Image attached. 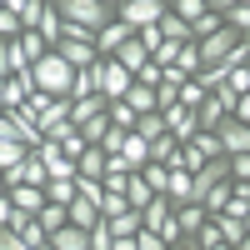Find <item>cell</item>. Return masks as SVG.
Here are the masks:
<instances>
[{
    "mask_svg": "<svg viewBox=\"0 0 250 250\" xmlns=\"http://www.w3.org/2000/svg\"><path fill=\"white\" fill-rule=\"evenodd\" d=\"M105 120L115 125V130H135V120H140V115L125 105V100H110V105H105Z\"/></svg>",
    "mask_w": 250,
    "mask_h": 250,
    "instance_id": "26",
    "label": "cell"
},
{
    "mask_svg": "<svg viewBox=\"0 0 250 250\" xmlns=\"http://www.w3.org/2000/svg\"><path fill=\"white\" fill-rule=\"evenodd\" d=\"M85 150H90V145H85V135H80V130H70L65 140H60V155H65V160H80Z\"/></svg>",
    "mask_w": 250,
    "mask_h": 250,
    "instance_id": "38",
    "label": "cell"
},
{
    "mask_svg": "<svg viewBox=\"0 0 250 250\" xmlns=\"http://www.w3.org/2000/svg\"><path fill=\"white\" fill-rule=\"evenodd\" d=\"M240 225H245V235H250V215H245V220H240Z\"/></svg>",
    "mask_w": 250,
    "mask_h": 250,
    "instance_id": "51",
    "label": "cell"
},
{
    "mask_svg": "<svg viewBox=\"0 0 250 250\" xmlns=\"http://www.w3.org/2000/svg\"><path fill=\"white\" fill-rule=\"evenodd\" d=\"M130 135H140L145 145H150L155 135H170V130H165V120H160V110H150V115H140V120H135V130H130Z\"/></svg>",
    "mask_w": 250,
    "mask_h": 250,
    "instance_id": "25",
    "label": "cell"
},
{
    "mask_svg": "<svg viewBox=\"0 0 250 250\" xmlns=\"http://www.w3.org/2000/svg\"><path fill=\"white\" fill-rule=\"evenodd\" d=\"M110 60H120V65H125V70L135 75V70H140L145 60H150V55H145V45H140V40H130V45H120V50H115Z\"/></svg>",
    "mask_w": 250,
    "mask_h": 250,
    "instance_id": "24",
    "label": "cell"
},
{
    "mask_svg": "<svg viewBox=\"0 0 250 250\" xmlns=\"http://www.w3.org/2000/svg\"><path fill=\"white\" fill-rule=\"evenodd\" d=\"M150 200H155V190H150V185H145V175L135 170L130 180H125V205H130V210H145Z\"/></svg>",
    "mask_w": 250,
    "mask_h": 250,
    "instance_id": "16",
    "label": "cell"
},
{
    "mask_svg": "<svg viewBox=\"0 0 250 250\" xmlns=\"http://www.w3.org/2000/svg\"><path fill=\"white\" fill-rule=\"evenodd\" d=\"M165 195H170V205H190V170H170Z\"/></svg>",
    "mask_w": 250,
    "mask_h": 250,
    "instance_id": "23",
    "label": "cell"
},
{
    "mask_svg": "<svg viewBox=\"0 0 250 250\" xmlns=\"http://www.w3.org/2000/svg\"><path fill=\"white\" fill-rule=\"evenodd\" d=\"M135 40H140V45H145V55H155V45H160L165 35H160L155 25H145V30H135Z\"/></svg>",
    "mask_w": 250,
    "mask_h": 250,
    "instance_id": "41",
    "label": "cell"
},
{
    "mask_svg": "<svg viewBox=\"0 0 250 250\" xmlns=\"http://www.w3.org/2000/svg\"><path fill=\"white\" fill-rule=\"evenodd\" d=\"M50 250H90V230H80V225H60L50 235Z\"/></svg>",
    "mask_w": 250,
    "mask_h": 250,
    "instance_id": "11",
    "label": "cell"
},
{
    "mask_svg": "<svg viewBox=\"0 0 250 250\" xmlns=\"http://www.w3.org/2000/svg\"><path fill=\"white\" fill-rule=\"evenodd\" d=\"M240 40H245V35H235L230 25H220L215 35H205V40H195V50H200V70H205V65H220V60L230 55V50L240 45Z\"/></svg>",
    "mask_w": 250,
    "mask_h": 250,
    "instance_id": "3",
    "label": "cell"
},
{
    "mask_svg": "<svg viewBox=\"0 0 250 250\" xmlns=\"http://www.w3.org/2000/svg\"><path fill=\"white\" fill-rule=\"evenodd\" d=\"M110 230H115V235H140L145 220H140V210H120V215L110 220Z\"/></svg>",
    "mask_w": 250,
    "mask_h": 250,
    "instance_id": "30",
    "label": "cell"
},
{
    "mask_svg": "<svg viewBox=\"0 0 250 250\" xmlns=\"http://www.w3.org/2000/svg\"><path fill=\"white\" fill-rule=\"evenodd\" d=\"M10 75V40H0V80Z\"/></svg>",
    "mask_w": 250,
    "mask_h": 250,
    "instance_id": "47",
    "label": "cell"
},
{
    "mask_svg": "<svg viewBox=\"0 0 250 250\" xmlns=\"http://www.w3.org/2000/svg\"><path fill=\"white\" fill-rule=\"evenodd\" d=\"M120 160L130 165V170H140V165H150V145H145L140 135H125V145H120Z\"/></svg>",
    "mask_w": 250,
    "mask_h": 250,
    "instance_id": "18",
    "label": "cell"
},
{
    "mask_svg": "<svg viewBox=\"0 0 250 250\" xmlns=\"http://www.w3.org/2000/svg\"><path fill=\"white\" fill-rule=\"evenodd\" d=\"M105 130H110V120H105V115H95V120H85V125H80L85 145H100V140H105Z\"/></svg>",
    "mask_w": 250,
    "mask_h": 250,
    "instance_id": "37",
    "label": "cell"
},
{
    "mask_svg": "<svg viewBox=\"0 0 250 250\" xmlns=\"http://www.w3.org/2000/svg\"><path fill=\"white\" fill-rule=\"evenodd\" d=\"M55 10H60V20H75V25H85L90 35L115 20V10H105L100 0H55Z\"/></svg>",
    "mask_w": 250,
    "mask_h": 250,
    "instance_id": "2",
    "label": "cell"
},
{
    "mask_svg": "<svg viewBox=\"0 0 250 250\" xmlns=\"http://www.w3.org/2000/svg\"><path fill=\"white\" fill-rule=\"evenodd\" d=\"M55 55L65 60L70 70H85V65H95V60H100V50H95V45H80V40H60Z\"/></svg>",
    "mask_w": 250,
    "mask_h": 250,
    "instance_id": "8",
    "label": "cell"
},
{
    "mask_svg": "<svg viewBox=\"0 0 250 250\" xmlns=\"http://www.w3.org/2000/svg\"><path fill=\"white\" fill-rule=\"evenodd\" d=\"M30 75H35V90H45V95H65V100H70V80H75V70H70L55 50L40 55L35 65H30Z\"/></svg>",
    "mask_w": 250,
    "mask_h": 250,
    "instance_id": "1",
    "label": "cell"
},
{
    "mask_svg": "<svg viewBox=\"0 0 250 250\" xmlns=\"http://www.w3.org/2000/svg\"><path fill=\"white\" fill-rule=\"evenodd\" d=\"M110 245H115L110 220H95V225H90V250H110Z\"/></svg>",
    "mask_w": 250,
    "mask_h": 250,
    "instance_id": "35",
    "label": "cell"
},
{
    "mask_svg": "<svg viewBox=\"0 0 250 250\" xmlns=\"http://www.w3.org/2000/svg\"><path fill=\"white\" fill-rule=\"evenodd\" d=\"M175 70H180V75H195V70H200V50H195V40L175 50Z\"/></svg>",
    "mask_w": 250,
    "mask_h": 250,
    "instance_id": "33",
    "label": "cell"
},
{
    "mask_svg": "<svg viewBox=\"0 0 250 250\" xmlns=\"http://www.w3.org/2000/svg\"><path fill=\"white\" fill-rule=\"evenodd\" d=\"M205 10H210V5H205V0H170V15H180L185 25H195V20H200Z\"/></svg>",
    "mask_w": 250,
    "mask_h": 250,
    "instance_id": "29",
    "label": "cell"
},
{
    "mask_svg": "<svg viewBox=\"0 0 250 250\" xmlns=\"http://www.w3.org/2000/svg\"><path fill=\"white\" fill-rule=\"evenodd\" d=\"M50 100H55V95H45V90H35V95L25 100V110H30V115H40V110H45V105H50Z\"/></svg>",
    "mask_w": 250,
    "mask_h": 250,
    "instance_id": "45",
    "label": "cell"
},
{
    "mask_svg": "<svg viewBox=\"0 0 250 250\" xmlns=\"http://www.w3.org/2000/svg\"><path fill=\"white\" fill-rule=\"evenodd\" d=\"M15 35H20V15L0 5V40H15Z\"/></svg>",
    "mask_w": 250,
    "mask_h": 250,
    "instance_id": "40",
    "label": "cell"
},
{
    "mask_svg": "<svg viewBox=\"0 0 250 250\" xmlns=\"http://www.w3.org/2000/svg\"><path fill=\"white\" fill-rule=\"evenodd\" d=\"M235 5H250V0H235Z\"/></svg>",
    "mask_w": 250,
    "mask_h": 250,
    "instance_id": "54",
    "label": "cell"
},
{
    "mask_svg": "<svg viewBox=\"0 0 250 250\" xmlns=\"http://www.w3.org/2000/svg\"><path fill=\"white\" fill-rule=\"evenodd\" d=\"M210 250H230V245H210Z\"/></svg>",
    "mask_w": 250,
    "mask_h": 250,
    "instance_id": "52",
    "label": "cell"
},
{
    "mask_svg": "<svg viewBox=\"0 0 250 250\" xmlns=\"http://www.w3.org/2000/svg\"><path fill=\"white\" fill-rule=\"evenodd\" d=\"M235 250H250V235H245V240H240V245H235Z\"/></svg>",
    "mask_w": 250,
    "mask_h": 250,
    "instance_id": "50",
    "label": "cell"
},
{
    "mask_svg": "<svg viewBox=\"0 0 250 250\" xmlns=\"http://www.w3.org/2000/svg\"><path fill=\"white\" fill-rule=\"evenodd\" d=\"M80 95H100V60H95V65H85V70H75L70 100H80Z\"/></svg>",
    "mask_w": 250,
    "mask_h": 250,
    "instance_id": "15",
    "label": "cell"
},
{
    "mask_svg": "<svg viewBox=\"0 0 250 250\" xmlns=\"http://www.w3.org/2000/svg\"><path fill=\"white\" fill-rule=\"evenodd\" d=\"M65 215H70V225H80V230H90V225L100 220V205H95V200H85V195H75V200L65 205Z\"/></svg>",
    "mask_w": 250,
    "mask_h": 250,
    "instance_id": "14",
    "label": "cell"
},
{
    "mask_svg": "<svg viewBox=\"0 0 250 250\" xmlns=\"http://www.w3.org/2000/svg\"><path fill=\"white\" fill-rule=\"evenodd\" d=\"M25 155H30L25 145H15V140H0V170H10V165H20Z\"/></svg>",
    "mask_w": 250,
    "mask_h": 250,
    "instance_id": "36",
    "label": "cell"
},
{
    "mask_svg": "<svg viewBox=\"0 0 250 250\" xmlns=\"http://www.w3.org/2000/svg\"><path fill=\"white\" fill-rule=\"evenodd\" d=\"M25 5H30V0H5V10H15V15L25 10Z\"/></svg>",
    "mask_w": 250,
    "mask_h": 250,
    "instance_id": "48",
    "label": "cell"
},
{
    "mask_svg": "<svg viewBox=\"0 0 250 250\" xmlns=\"http://www.w3.org/2000/svg\"><path fill=\"white\" fill-rule=\"evenodd\" d=\"M115 15H120L130 30H145V25H155V20L165 15V5H160V0H125Z\"/></svg>",
    "mask_w": 250,
    "mask_h": 250,
    "instance_id": "5",
    "label": "cell"
},
{
    "mask_svg": "<svg viewBox=\"0 0 250 250\" xmlns=\"http://www.w3.org/2000/svg\"><path fill=\"white\" fill-rule=\"evenodd\" d=\"M10 205H15V210H25V215H40L45 190H40V185H15V190H10Z\"/></svg>",
    "mask_w": 250,
    "mask_h": 250,
    "instance_id": "13",
    "label": "cell"
},
{
    "mask_svg": "<svg viewBox=\"0 0 250 250\" xmlns=\"http://www.w3.org/2000/svg\"><path fill=\"white\" fill-rule=\"evenodd\" d=\"M130 85H135V75L125 70L120 60H105V55H100V95H105V100H125Z\"/></svg>",
    "mask_w": 250,
    "mask_h": 250,
    "instance_id": "4",
    "label": "cell"
},
{
    "mask_svg": "<svg viewBox=\"0 0 250 250\" xmlns=\"http://www.w3.org/2000/svg\"><path fill=\"white\" fill-rule=\"evenodd\" d=\"M175 220H180V235L190 240L200 225H205V210H200V205H175Z\"/></svg>",
    "mask_w": 250,
    "mask_h": 250,
    "instance_id": "22",
    "label": "cell"
},
{
    "mask_svg": "<svg viewBox=\"0 0 250 250\" xmlns=\"http://www.w3.org/2000/svg\"><path fill=\"white\" fill-rule=\"evenodd\" d=\"M155 30H160L165 40H175V45H190V40H195V30H190V25H185V20H180V15H170V10H165V15L155 20Z\"/></svg>",
    "mask_w": 250,
    "mask_h": 250,
    "instance_id": "12",
    "label": "cell"
},
{
    "mask_svg": "<svg viewBox=\"0 0 250 250\" xmlns=\"http://www.w3.org/2000/svg\"><path fill=\"white\" fill-rule=\"evenodd\" d=\"M65 120H70V100H65V95H55L50 105H45V110L35 115V125H40V135H50L55 125H65Z\"/></svg>",
    "mask_w": 250,
    "mask_h": 250,
    "instance_id": "10",
    "label": "cell"
},
{
    "mask_svg": "<svg viewBox=\"0 0 250 250\" xmlns=\"http://www.w3.org/2000/svg\"><path fill=\"white\" fill-rule=\"evenodd\" d=\"M200 100H205V90L195 85V80H185V85H180V105L185 110H200Z\"/></svg>",
    "mask_w": 250,
    "mask_h": 250,
    "instance_id": "39",
    "label": "cell"
},
{
    "mask_svg": "<svg viewBox=\"0 0 250 250\" xmlns=\"http://www.w3.org/2000/svg\"><path fill=\"white\" fill-rule=\"evenodd\" d=\"M230 120H240V125H250V90L235 100V110H230Z\"/></svg>",
    "mask_w": 250,
    "mask_h": 250,
    "instance_id": "44",
    "label": "cell"
},
{
    "mask_svg": "<svg viewBox=\"0 0 250 250\" xmlns=\"http://www.w3.org/2000/svg\"><path fill=\"white\" fill-rule=\"evenodd\" d=\"M105 105H110L105 95H80V100H70V125L80 130V125H85V120H95V115H105Z\"/></svg>",
    "mask_w": 250,
    "mask_h": 250,
    "instance_id": "9",
    "label": "cell"
},
{
    "mask_svg": "<svg viewBox=\"0 0 250 250\" xmlns=\"http://www.w3.org/2000/svg\"><path fill=\"white\" fill-rule=\"evenodd\" d=\"M225 205H230V180H220V185H215V190H210V195H205V200H200V210H205V215H220V210H225Z\"/></svg>",
    "mask_w": 250,
    "mask_h": 250,
    "instance_id": "28",
    "label": "cell"
},
{
    "mask_svg": "<svg viewBox=\"0 0 250 250\" xmlns=\"http://www.w3.org/2000/svg\"><path fill=\"white\" fill-rule=\"evenodd\" d=\"M140 175H145V185H150L155 195H165V185H170V170H165V165L150 160V165H140Z\"/></svg>",
    "mask_w": 250,
    "mask_h": 250,
    "instance_id": "32",
    "label": "cell"
},
{
    "mask_svg": "<svg viewBox=\"0 0 250 250\" xmlns=\"http://www.w3.org/2000/svg\"><path fill=\"white\" fill-rule=\"evenodd\" d=\"M135 250H165V240H160L155 230H140V235H135Z\"/></svg>",
    "mask_w": 250,
    "mask_h": 250,
    "instance_id": "42",
    "label": "cell"
},
{
    "mask_svg": "<svg viewBox=\"0 0 250 250\" xmlns=\"http://www.w3.org/2000/svg\"><path fill=\"white\" fill-rule=\"evenodd\" d=\"M100 5H105V10H120V5H125V0H100Z\"/></svg>",
    "mask_w": 250,
    "mask_h": 250,
    "instance_id": "49",
    "label": "cell"
},
{
    "mask_svg": "<svg viewBox=\"0 0 250 250\" xmlns=\"http://www.w3.org/2000/svg\"><path fill=\"white\" fill-rule=\"evenodd\" d=\"M220 25H225V15H220V10H205V15L195 20V25H190V30H195V40H205V35H215Z\"/></svg>",
    "mask_w": 250,
    "mask_h": 250,
    "instance_id": "34",
    "label": "cell"
},
{
    "mask_svg": "<svg viewBox=\"0 0 250 250\" xmlns=\"http://www.w3.org/2000/svg\"><path fill=\"white\" fill-rule=\"evenodd\" d=\"M35 220H40V230H45V235H55L60 225H70V215H65V205H50V200L40 205V215H35Z\"/></svg>",
    "mask_w": 250,
    "mask_h": 250,
    "instance_id": "21",
    "label": "cell"
},
{
    "mask_svg": "<svg viewBox=\"0 0 250 250\" xmlns=\"http://www.w3.org/2000/svg\"><path fill=\"white\" fill-rule=\"evenodd\" d=\"M210 225H215V230H220V240L230 245V250H235V245L245 240V225H240L235 215H225V210H220V215H210Z\"/></svg>",
    "mask_w": 250,
    "mask_h": 250,
    "instance_id": "19",
    "label": "cell"
},
{
    "mask_svg": "<svg viewBox=\"0 0 250 250\" xmlns=\"http://www.w3.org/2000/svg\"><path fill=\"white\" fill-rule=\"evenodd\" d=\"M0 250H30V245H25V240H20L15 230H0Z\"/></svg>",
    "mask_w": 250,
    "mask_h": 250,
    "instance_id": "46",
    "label": "cell"
},
{
    "mask_svg": "<svg viewBox=\"0 0 250 250\" xmlns=\"http://www.w3.org/2000/svg\"><path fill=\"white\" fill-rule=\"evenodd\" d=\"M45 200L50 205H70L75 200V180H45Z\"/></svg>",
    "mask_w": 250,
    "mask_h": 250,
    "instance_id": "31",
    "label": "cell"
},
{
    "mask_svg": "<svg viewBox=\"0 0 250 250\" xmlns=\"http://www.w3.org/2000/svg\"><path fill=\"white\" fill-rule=\"evenodd\" d=\"M160 5H165V10H170V0H160Z\"/></svg>",
    "mask_w": 250,
    "mask_h": 250,
    "instance_id": "53",
    "label": "cell"
},
{
    "mask_svg": "<svg viewBox=\"0 0 250 250\" xmlns=\"http://www.w3.org/2000/svg\"><path fill=\"white\" fill-rule=\"evenodd\" d=\"M215 140H220V150H225V155H250V125H240V120H230V115L220 120Z\"/></svg>",
    "mask_w": 250,
    "mask_h": 250,
    "instance_id": "6",
    "label": "cell"
},
{
    "mask_svg": "<svg viewBox=\"0 0 250 250\" xmlns=\"http://www.w3.org/2000/svg\"><path fill=\"white\" fill-rule=\"evenodd\" d=\"M230 180H250V155H230Z\"/></svg>",
    "mask_w": 250,
    "mask_h": 250,
    "instance_id": "43",
    "label": "cell"
},
{
    "mask_svg": "<svg viewBox=\"0 0 250 250\" xmlns=\"http://www.w3.org/2000/svg\"><path fill=\"white\" fill-rule=\"evenodd\" d=\"M245 75H250V70H245Z\"/></svg>",
    "mask_w": 250,
    "mask_h": 250,
    "instance_id": "55",
    "label": "cell"
},
{
    "mask_svg": "<svg viewBox=\"0 0 250 250\" xmlns=\"http://www.w3.org/2000/svg\"><path fill=\"white\" fill-rule=\"evenodd\" d=\"M130 40H135V30H130V25H125V20L115 15V20H110L105 30H95V50H100V55L110 60V55H115L120 45H130Z\"/></svg>",
    "mask_w": 250,
    "mask_h": 250,
    "instance_id": "7",
    "label": "cell"
},
{
    "mask_svg": "<svg viewBox=\"0 0 250 250\" xmlns=\"http://www.w3.org/2000/svg\"><path fill=\"white\" fill-rule=\"evenodd\" d=\"M220 120H225V105H220L215 95H205V100H200V110H195V125L215 135V130H220Z\"/></svg>",
    "mask_w": 250,
    "mask_h": 250,
    "instance_id": "17",
    "label": "cell"
},
{
    "mask_svg": "<svg viewBox=\"0 0 250 250\" xmlns=\"http://www.w3.org/2000/svg\"><path fill=\"white\" fill-rule=\"evenodd\" d=\"M125 105H130L135 115H150V110H155V90H150V85H130V95H125Z\"/></svg>",
    "mask_w": 250,
    "mask_h": 250,
    "instance_id": "27",
    "label": "cell"
},
{
    "mask_svg": "<svg viewBox=\"0 0 250 250\" xmlns=\"http://www.w3.org/2000/svg\"><path fill=\"white\" fill-rule=\"evenodd\" d=\"M105 160H110V155L100 150V145H90V150L75 160V170H80V175H90V180H100V175H105Z\"/></svg>",
    "mask_w": 250,
    "mask_h": 250,
    "instance_id": "20",
    "label": "cell"
}]
</instances>
